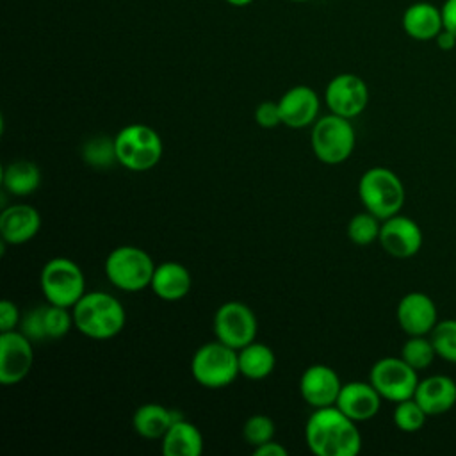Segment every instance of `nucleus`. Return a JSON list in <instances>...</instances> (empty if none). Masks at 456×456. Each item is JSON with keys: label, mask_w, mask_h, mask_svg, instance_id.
<instances>
[{"label": "nucleus", "mask_w": 456, "mask_h": 456, "mask_svg": "<svg viewBox=\"0 0 456 456\" xmlns=\"http://www.w3.org/2000/svg\"><path fill=\"white\" fill-rule=\"evenodd\" d=\"M226 4H230V5H233V7H244V5H249L251 2H255V0H224Z\"/></svg>", "instance_id": "nucleus-39"}, {"label": "nucleus", "mask_w": 456, "mask_h": 456, "mask_svg": "<svg viewBox=\"0 0 456 456\" xmlns=\"http://www.w3.org/2000/svg\"><path fill=\"white\" fill-rule=\"evenodd\" d=\"M290 2H308V0H290Z\"/></svg>", "instance_id": "nucleus-40"}, {"label": "nucleus", "mask_w": 456, "mask_h": 456, "mask_svg": "<svg viewBox=\"0 0 456 456\" xmlns=\"http://www.w3.org/2000/svg\"><path fill=\"white\" fill-rule=\"evenodd\" d=\"M428 417L442 415L456 404V381L445 374H433L419 379L413 394Z\"/></svg>", "instance_id": "nucleus-20"}, {"label": "nucleus", "mask_w": 456, "mask_h": 456, "mask_svg": "<svg viewBox=\"0 0 456 456\" xmlns=\"http://www.w3.org/2000/svg\"><path fill=\"white\" fill-rule=\"evenodd\" d=\"M20 331L25 333L32 342L46 338V330H45V306L32 308L21 315L20 321Z\"/></svg>", "instance_id": "nucleus-33"}, {"label": "nucleus", "mask_w": 456, "mask_h": 456, "mask_svg": "<svg viewBox=\"0 0 456 456\" xmlns=\"http://www.w3.org/2000/svg\"><path fill=\"white\" fill-rule=\"evenodd\" d=\"M2 182L12 196H28L41 183V169L32 160H12L4 167Z\"/></svg>", "instance_id": "nucleus-25"}, {"label": "nucleus", "mask_w": 456, "mask_h": 456, "mask_svg": "<svg viewBox=\"0 0 456 456\" xmlns=\"http://www.w3.org/2000/svg\"><path fill=\"white\" fill-rule=\"evenodd\" d=\"M435 43H436V46H438L440 50L451 52V50L456 48V34L451 32V30H447V28H444V30L436 36Z\"/></svg>", "instance_id": "nucleus-38"}, {"label": "nucleus", "mask_w": 456, "mask_h": 456, "mask_svg": "<svg viewBox=\"0 0 456 456\" xmlns=\"http://www.w3.org/2000/svg\"><path fill=\"white\" fill-rule=\"evenodd\" d=\"M397 322L401 330L411 335H428L438 322V312L435 301L424 292L404 294L395 310Z\"/></svg>", "instance_id": "nucleus-15"}, {"label": "nucleus", "mask_w": 456, "mask_h": 456, "mask_svg": "<svg viewBox=\"0 0 456 456\" xmlns=\"http://www.w3.org/2000/svg\"><path fill=\"white\" fill-rule=\"evenodd\" d=\"M381 395L370 381H347L342 383L335 406L356 422L376 417L381 408Z\"/></svg>", "instance_id": "nucleus-18"}, {"label": "nucleus", "mask_w": 456, "mask_h": 456, "mask_svg": "<svg viewBox=\"0 0 456 456\" xmlns=\"http://www.w3.org/2000/svg\"><path fill=\"white\" fill-rule=\"evenodd\" d=\"M77 331L93 340H107L121 333L126 312L119 299L103 290L86 292L71 308Z\"/></svg>", "instance_id": "nucleus-2"}, {"label": "nucleus", "mask_w": 456, "mask_h": 456, "mask_svg": "<svg viewBox=\"0 0 456 456\" xmlns=\"http://www.w3.org/2000/svg\"><path fill=\"white\" fill-rule=\"evenodd\" d=\"M176 411L157 404V403H146L141 404L134 415H132V426L134 431L148 440L162 438L171 422L176 419Z\"/></svg>", "instance_id": "nucleus-23"}, {"label": "nucleus", "mask_w": 456, "mask_h": 456, "mask_svg": "<svg viewBox=\"0 0 456 456\" xmlns=\"http://www.w3.org/2000/svg\"><path fill=\"white\" fill-rule=\"evenodd\" d=\"M429 335L436 356L449 363H456V319L438 321Z\"/></svg>", "instance_id": "nucleus-29"}, {"label": "nucleus", "mask_w": 456, "mask_h": 456, "mask_svg": "<svg viewBox=\"0 0 456 456\" xmlns=\"http://www.w3.org/2000/svg\"><path fill=\"white\" fill-rule=\"evenodd\" d=\"M21 314L11 299L0 301V331H11L20 326Z\"/></svg>", "instance_id": "nucleus-35"}, {"label": "nucleus", "mask_w": 456, "mask_h": 456, "mask_svg": "<svg viewBox=\"0 0 456 456\" xmlns=\"http://www.w3.org/2000/svg\"><path fill=\"white\" fill-rule=\"evenodd\" d=\"M103 267L107 280L116 289L123 292H139L150 287L155 262L142 248L123 244L107 255Z\"/></svg>", "instance_id": "nucleus-6"}, {"label": "nucleus", "mask_w": 456, "mask_h": 456, "mask_svg": "<svg viewBox=\"0 0 456 456\" xmlns=\"http://www.w3.org/2000/svg\"><path fill=\"white\" fill-rule=\"evenodd\" d=\"M255 121L262 126V128H274L281 123V112H280V105L278 102H271L265 100L262 103L256 105L255 109Z\"/></svg>", "instance_id": "nucleus-34"}, {"label": "nucleus", "mask_w": 456, "mask_h": 456, "mask_svg": "<svg viewBox=\"0 0 456 456\" xmlns=\"http://www.w3.org/2000/svg\"><path fill=\"white\" fill-rule=\"evenodd\" d=\"M214 335L223 344L240 349L256 340L258 321L255 312L242 301H226L214 314Z\"/></svg>", "instance_id": "nucleus-10"}, {"label": "nucleus", "mask_w": 456, "mask_h": 456, "mask_svg": "<svg viewBox=\"0 0 456 456\" xmlns=\"http://www.w3.org/2000/svg\"><path fill=\"white\" fill-rule=\"evenodd\" d=\"M34 363L32 340L20 330L0 331V383L16 385L23 381Z\"/></svg>", "instance_id": "nucleus-12"}, {"label": "nucleus", "mask_w": 456, "mask_h": 456, "mask_svg": "<svg viewBox=\"0 0 456 456\" xmlns=\"http://www.w3.org/2000/svg\"><path fill=\"white\" fill-rule=\"evenodd\" d=\"M160 440L164 456H200L205 444L200 428L182 415H176Z\"/></svg>", "instance_id": "nucleus-22"}, {"label": "nucleus", "mask_w": 456, "mask_h": 456, "mask_svg": "<svg viewBox=\"0 0 456 456\" xmlns=\"http://www.w3.org/2000/svg\"><path fill=\"white\" fill-rule=\"evenodd\" d=\"M192 287L189 269L180 262H162L155 265L150 289L162 301H180Z\"/></svg>", "instance_id": "nucleus-21"}, {"label": "nucleus", "mask_w": 456, "mask_h": 456, "mask_svg": "<svg viewBox=\"0 0 456 456\" xmlns=\"http://www.w3.org/2000/svg\"><path fill=\"white\" fill-rule=\"evenodd\" d=\"M118 164L128 171H148L162 159V139L144 123H130L114 135Z\"/></svg>", "instance_id": "nucleus-5"}, {"label": "nucleus", "mask_w": 456, "mask_h": 456, "mask_svg": "<svg viewBox=\"0 0 456 456\" xmlns=\"http://www.w3.org/2000/svg\"><path fill=\"white\" fill-rule=\"evenodd\" d=\"M253 454L255 456H287L289 451L285 445H281L280 442H274L273 440H267L256 447H253Z\"/></svg>", "instance_id": "nucleus-36"}, {"label": "nucleus", "mask_w": 456, "mask_h": 456, "mask_svg": "<svg viewBox=\"0 0 456 456\" xmlns=\"http://www.w3.org/2000/svg\"><path fill=\"white\" fill-rule=\"evenodd\" d=\"M82 159L84 162H87L91 167H96V169L110 167L114 162H118L114 137L94 135L87 139L82 144Z\"/></svg>", "instance_id": "nucleus-26"}, {"label": "nucleus", "mask_w": 456, "mask_h": 456, "mask_svg": "<svg viewBox=\"0 0 456 456\" xmlns=\"http://www.w3.org/2000/svg\"><path fill=\"white\" fill-rule=\"evenodd\" d=\"M417 372L401 356H385L370 367L369 381L383 399L399 403L413 397L419 385Z\"/></svg>", "instance_id": "nucleus-9"}, {"label": "nucleus", "mask_w": 456, "mask_h": 456, "mask_svg": "<svg viewBox=\"0 0 456 456\" xmlns=\"http://www.w3.org/2000/svg\"><path fill=\"white\" fill-rule=\"evenodd\" d=\"M381 219L369 210L354 214L347 223V237L356 246H369L379 239Z\"/></svg>", "instance_id": "nucleus-27"}, {"label": "nucleus", "mask_w": 456, "mask_h": 456, "mask_svg": "<svg viewBox=\"0 0 456 456\" xmlns=\"http://www.w3.org/2000/svg\"><path fill=\"white\" fill-rule=\"evenodd\" d=\"M358 198L365 210L381 221L401 212L406 191L401 178L388 167L374 166L363 171L358 180Z\"/></svg>", "instance_id": "nucleus-3"}, {"label": "nucleus", "mask_w": 456, "mask_h": 456, "mask_svg": "<svg viewBox=\"0 0 456 456\" xmlns=\"http://www.w3.org/2000/svg\"><path fill=\"white\" fill-rule=\"evenodd\" d=\"M435 356V346L431 338H426V335H411L401 347V358L415 370L428 369L433 363Z\"/></svg>", "instance_id": "nucleus-28"}, {"label": "nucleus", "mask_w": 456, "mask_h": 456, "mask_svg": "<svg viewBox=\"0 0 456 456\" xmlns=\"http://www.w3.org/2000/svg\"><path fill=\"white\" fill-rule=\"evenodd\" d=\"M274 431H276L274 420L264 413H255V415L248 417L242 426V436L253 447H256L267 440H273Z\"/></svg>", "instance_id": "nucleus-32"}, {"label": "nucleus", "mask_w": 456, "mask_h": 456, "mask_svg": "<svg viewBox=\"0 0 456 456\" xmlns=\"http://www.w3.org/2000/svg\"><path fill=\"white\" fill-rule=\"evenodd\" d=\"M41 214L28 203H14L0 214V237L4 244H25L37 235Z\"/></svg>", "instance_id": "nucleus-17"}, {"label": "nucleus", "mask_w": 456, "mask_h": 456, "mask_svg": "<svg viewBox=\"0 0 456 456\" xmlns=\"http://www.w3.org/2000/svg\"><path fill=\"white\" fill-rule=\"evenodd\" d=\"M379 246L394 258H410L422 248V230L408 216L395 214L381 221Z\"/></svg>", "instance_id": "nucleus-13"}, {"label": "nucleus", "mask_w": 456, "mask_h": 456, "mask_svg": "<svg viewBox=\"0 0 456 456\" xmlns=\"http://www.w3.org/2000/svg\"><path fill=\"white\" fill-rule=\"evenodd\" d=\"M237 353H239L240 376L258 381V379H265L267 376L273 374L274 365H276V356H274V351L267 344L253 340L248 346L240 347Z\"/></svg>", "instance_id": "nucleus-24"}, {"label": "nucleus", "mask_w": 456, "mask_h": 456, "mask_svg": "<svg viewBox=\"0 0 456 456\" xmlns=\"http://www.w3.org/2000/svg\"><path fill=\"white\" fill-rule=\"evenodd\" d=\"M39 287L46 303L73 308L86 294V276L71 258L53 256L41 269Z\"/></svg>", "instance_id": "nucleus-8"}, {"label": "nucleus", "mask_w": 456, "mask_h": 456, "mask_svg": "<svg viewBox=\"0 0 456 456\" xmlns=\"http://www.w3.org/2000/svg\"><path fill=\"white\" fill-rule=\"evenodd\" d=\"M191 374L194 381L203 388H224L232 385L237 376H240L239 353L217 338L205 342L194 351L191 358Z\"/></svg>", "instance_id": "nucleus-4"}, {"label": "nucleus", "mask_w": 456, "mask_h": 456, "mask_svg": "<svg viewBox=\"0 0 456 456\" xmlns=\"http://www.w3.org/2000/svg\"><path fill=\"white\" fill-rule=\"evenodd\" d=\"M280 112H281V123L289 128H305L315 123L321 100L319 94L305 84L292 86L287 89L280 100Z\"/></svg>", "instance_id": "nucleus-16"}, {"label": "nucleus", "mask_w": 456, "mask_h": 456, "mask_svg": "<svg viewBox=\"0 0 456 456\" xmlns=\"http://www.w3.org/2000/svg\"><path fill=\"white\" fill-rule=\"evenodd\" d=\"M324 102L330 112L353 119L365 110L369 103V87L365 80L354 73H338L328 82Z\"/></svg>", "instance_id": "nucleus-11"}, {"label": "nucleus", "mask_w": 456, "mask_h": 456, "mask_svg": "<svg viewBox=\"0 0 456 456\" xmlns=\"http://www.w3.org/2000/svg\"><path fill=\"white\" fill-rule=\"evenodd\" d=\"M342 381L335 369L324 363L308 365L299 378V394L312 408L333 406L337 403Z\"/></svg>", "instance_id": "nucleus-14"}, {"label": "nucleus", "mask_w": 456, "mask_h": 456, "mask_svg": "<svg viewBox=\"0 0 456 456\" xmlns=\"http://www.w3.org/2000/svg\"><path fill=\"white\" fill-rule=\"evenodd\" d=\"M442 7V18H444V28L456 34V0H444Z\"/></svg>", "instance_id": "nucleus-37"}, {"label": "nucleus", "mask_w": 456, "mask_h": 456, "mask_svg": "<svg viewBox=\"0 0 456 456\" xmlns=\"http://www.w3.org/2000/svg\"><path fill=\"white\" fill-rule=\"evenodd\" d=\"M392 417H394V424L399 431L415 433L424 426V422L428 419V413L415 401V397H410V399L395 403Z\"/></svg>", "instance_id": "nucleus-30"}, {"label": "nucleus", "mask_w": 456, "mask_h": 456, "mask_svg": "<svg viewBox=\"0 0 456 456\" xmlns=\"http://www.w3.org/2000/svg\"><path fill=\"white\" fill-rule=\"evenodd\" d=\"M401 25L404 34L415 41H435L444 30L442 7L426 0L413 2L404 9Z\"/></svg>", "instance_id": "nucleus-19"}, {"label": "nucleus", "mask_w": 456, "mask_h": 456, "mask_svg": "<svg viewBox=\"0 0 456 456\" xmlns=\"http://www.w3.org/2000/svg\"><path fill=\"white\" fill-rule=\"evenodd\" d=\"M305 442L315 456H356L362 449V433L356 420L333 404L314 408L305 424Z\"/></svg>", "instance_id": "nucleus-1"}, {"label": "nucleus", "mask_w": 456, "mask_h": 456, "mask_svg": "<svg viewBox=\"0 0 456 456\" xmlns=\"http://www.w3.org/2000/svg\"><path fill=\"white\" fill-rule=\"evenodd\" d=\"M71 328H75L71 308L50 303L45 306L46 338H62Z\"/></svg>", "instance_id": "nucleus-31"}, {"label": "nucleus", "mask_w": 456, "mask_h": 456, "mask_svg": "<svg viewBox=\"0 0 456 456\" xmlns=\"http://www.w3.org/2000/svg\"><path fill=\"white\" fill-rule=\"evenodd\" d=\"M310 144L314 155L328 166L346 162L356 144V134L351 119L333 112L317 118L310 132Z\"/></svg>", "instance_id": "nucleus-7"}]
</instances>
